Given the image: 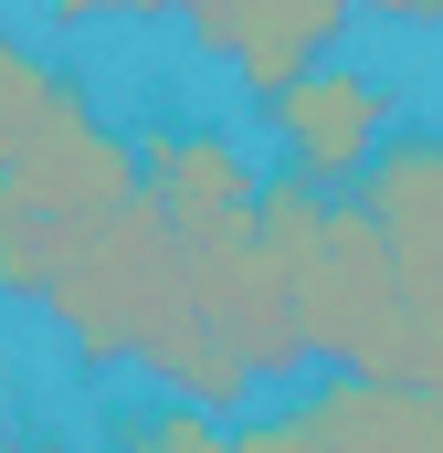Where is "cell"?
Returning <instances> with one entry per match:
<instances>
[{
    "label": "cell",
    "mask_w": 443,
    "mask_h": 453,
    "mask_svg": "<svg viewBox=\"0 0 443 453\" xmlns=\"http://www.w3.org/2000/svg\"><path fill=\"white\" fill-rule=\"evenodd\" d=\"M0 296L11 306H43L85 369H148L169 401H190L212 422H232L253 401V369L201 327L190 274H180V242H169V222L137 190L116 211H96V222L32 242L21 264H0Z\"/></svg>",
    "instance_id": "obj_1"
},
{
    "label": "cell",
    "mask_w": 443,
    "mask_h": 453,
    "mask_svg": "<svg viewBox=\"0 0 443 453\" xmlns=\"http://www.w3.org/2000/svg\"><path fill=\"white\" fill-rule=\"evenodd\" d=\"M127 190H137V148H127V127L85 96V74H53L43 127H32L21 158L0 169V264H21L32 242H53V232L116 211Z\"/></svg>",
    "instance_id": "obj_2"
},
{
    "label": "cell",
    "mask_w": 443,
    "mask_h": 453,
    "mask_svg": "<svg viewBox=\"0 0 443 453\" xmlns=\"http://www.w3.org/2000/svg\"><path fill=\"white\" fill-rule=\"evenodd\" d=\"M222 453H443V401L380 390V380H317V390L232 422Z\"/></svg>",
    "instance_id": "obj_3"
},
{
    "label": "cell",
    "mask_w": 443,
    "mask_h": 453,
    "mask_svg": "<svg viewBox=\"0 0 443 453\" xmlns=\"http://www.w3.org/2000/svg\"><path fill=\"white\" fill-rule=\"evenodd\" d=\"M264 127H275V148H285V180L338 190V180H359V169L380 158V137L401 127V96H391L380 74H359V64H317V74H296L285 96H264Z\"/></svg>",
    "instance_id": "obj_4"
},
{
    "label": "cell",
    "mask_w": 443,
    "mask_h": 453,
    "mask_svg": "<svg viewBox=\"0 0 443 453\" xmlns=\"http://www.w3.org/2000/svg\"><path fill=\"white\" fill-rule=\"evenodd\" d=\"M180 32H190L212 64H232V85H253V106H264V96H285L296 74L338 64L348 0H190Z\"/></svg>",
    "instance_id": "obj_5"
},
{
    "label": "cell",
    "mask_w": 443,
    "mask_h": 453,
    "mask_svg": "<svg viewBox=\"0 0 443 453\" xmlns=\"http://www.w3.org/2000/svg\"><path fill=\"white\" fill-rule=\"evenodd\" d=\"M106 453H222V422L190 411V401H116L106 411Z\"/></svg>",
    "instance_id": "obj_6"
},
{
    "label": "cell",
    "mask_w": 443,
    "mask_h": 453,
    "mask_svg": "<svg viewBox=\"0 0 443 453\" xmlns=\"http://www.w3.org/2000/svg\"><path fill=\"white\" fill-rule=\"evenodd\" d=\"M53 74H64V64H43L21 32H0V169H11V158H21V137L43 127V96H53Z\"/></svg>",
    "instance_id": "obj_7"
},
{
    "label": "cell",
    "mask_w": 443,
    "mask_h": 453,
    "mask_svg": "<svg viewBox=\"0 0 443 453\" xmlns=\"http://www.w3.org/2000/svg\"><path fill=\"white\" fill-rule=\"evenodd\" d=\"M0 453H21V443H11V433H0Z\"/></svg>",
    "instance_id": "obj_8"
}]
</instances>
